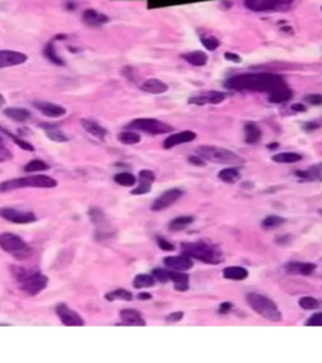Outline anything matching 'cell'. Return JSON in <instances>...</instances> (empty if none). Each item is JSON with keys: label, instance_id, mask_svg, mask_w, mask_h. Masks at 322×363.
Masks as SVG:
<instances>
[{"label": "cell", "instance_id": "cell-23", "mask_svg": "<svg viewBox=\"0 0 322 363\" xmlns=\"http://www.w3.org/2000/svg\"><path fill=\"white\" fill-rule=\"evenodd\" d=\"M81 125L83 126V129L87 131L88 134L97 138V139L104 140L105 138H106L107 130L104 128V126L100 125L99 123H96V121L88 120V119H82V120H81Z\"/></svg>", "mask_w": 322, "mask_h": 363}, {"label": "cell", "instance_id": "cell-14", "mask_svg": "<svg viewBox=\"0 0 322 363\" xmlns=\"http://www.w3.org/2000/svg\"><path fill=\"white\" fill-rule=\"evenodd\" d=\"M33 106L36 107L38 111H41L44 116L51 119H58L62 118L67 114V110L60 105L52 104V102L47 101H34Z\"/></svg>", "mask_w": 322, "mask_h": 363}, {"label": "cell", "instance_id": "cell-18", "mask_svg": "<svg viewBox=\"0 0 322 363\" xmlns=\"http://www.w3.org/2000/svg\"><path fill=\"white\" fill-rule=\"evenodd\" d=\"M197 138V134L194 131L191 130H184L180 131V133H176V134L170 135L169 138H166V140L164 142V145L162 146L165 149H171V147L176 146V145L185 144V143H190Z\"/></svg>", "mask_w": 322, "mask_h": 363}, {"label": "cell", "instance_id": "cell-38", "mask_svg": "<svg viewBox=\"0 0 322 363\" xmlns=\"http://www.w3.org/2000/svg\"><path fill=\"white\" fill-rule=\"evenodd\" d=\"M115 182L117 184L122 187H132L136 184V177L131 173H127V172H122V173H118V174L115 175Z\"/></svg>", "mask_w": 322, "mask_h": 363}, {"label": "cell", "instance_id": "cell-49", "mask_svg": "<svg viewBox=\"0 0 322 363\" xmlns=\"http://www.w3.org/2000/svg\"><path fill=\"white\" fill-rule=\"evenodd\" d=\"M320 126H321V123H319V121L314 120V121H309V123L303 124L302 129L306 131V133H307V131H314V130H316V129H319Z\"/></svg>", "mask_w": 322, "mask_h": 363}, {"label": "cell", "instance_id": "cell-2", "mask_svg": "<svg viewBox=\"0 0 322 363\" xmlns=\"http://www.w3.org/2000/svg\"><path fill=\"white\" fill-rule=\"evenodd\" d=\"M197 155L202 156L204 160L212 163L223 164V165H243L244 159L229 149H224L213 145H200L197 147Z\"/></svg>", "mask_w": 322, "mask_h": 363}, {"label": "cell", "instance_id": "cell-47", "mask_svg": "<svg viewBox=\"0 0 322 363\" xmlns=\"http://www.w3.org/2000/svg\"><path fill=\"white\" fill-rule=\"evenodd\" d=\"M303 100L309 102L310 105H315V106L322 105V95H320V93H311V95H307L303 97Z\"/></svg>", "mask_w": 322, "mask_h": 363}, {"label": "cell", "instance_id": "cell-46", "mask_svg": "<svg viewBox=\"0 0 322 363\" xmlns=\"http://www.w3.org/2000/svg\"><path fill=\"white\" fill-rule=\"evenodd\" d=\"M305 324L309 325V327H322V311L315 313L312 317L306 320Z\"/></svg>", "mask_w": 322, "mask_h": 363}, {"label": "cell", "instance_id": "cell-17", "mask_svg": "<svg viewBox=\"0 0 322 363\" xmlns=\"http://www.w3.org/2000/svg\"><path fill=\"white\" fill-rule=\"evenodd\" d=\"M164 264L169 269L175 271H188L193 268V260L186 255L181 256H167L164 259Z\"/></svg>", "mask_w": 322, "mask_h": 363}, {"label": "cell", "instance_id": "cell-26", "mask_svg": "<svg viewBox=\"0 0 322 363\" xmlns=\"http://www.w3.org/2000/svg\"><path fill=\"white\" fill-rule=\"evenodd\" d=\"M296 177L301 178V179L307 180H319L322 182V163L315 164L312 167H310L307 170H296Z\"/></svg>", "mask_w": 322, "mask_h": 363}, {"label": "cell", "instance_id": "cell-22", "mask_svg": "<svg viewBox=\"0 0 322 363\" xmlns=\"http://www.w3.org/2000/svg\"><path fill=\"white\" fill-rule=\"evenodd\" d=\"M291 97H292V91L287 85L281 86V87L268 93V100H269L270 104H283V102L291 100Z\"/></svg>", "mask_w": 322, "mask_h": 363}, {"label": "cell", "instance_id": "cell-16", "mask_svg": "<svg viewBox=\"0 0 322 363\" xmlns=\"http://www.w3.org/2000/svg\"><path fill=\"white\" fill-rule=\"evenodd\" d=\"M154 180H155V174L154 172L148 169H144L139 173V186L135 189H132L131 193L134 196H140V194H146L151 191Z\"/></svg>", "mask_w": 322, "mask_h": 363}, {"label": "cell", "instance_id": "cell-55", "mask_svg": "<svg viewBox=\"0 0 322 363\" xmlns=\"http://www.w3.org/2000/svg\"><path fill=\"white\" fill-rule=\"evenodd\" d=\"M291 109H292L293 111H297V112H305L306 111V106L303 104H293L292 106H291Z\"/></svg>", "mask_w": 322, "mask_h": 363}, {"label": "cell", "instance_id": "cell-5", "mask_svg": "<svg viewBox=\"0 0 322 363\" xmlns=\"http://www.w3.org/2000/svg\"><path fill=\"white\" fill-rule=\"evenodd\" d=\"M246 299L248 301L249 306L256 313L266 318V319L270 320V322H279L282 319V314L278 306L265 295L257 294V292H249V294H247Z\"/></svg>", "mask_w": 322, "mask_h": 363}, {"label": "cell", "instance_id": "cell-34", "mask_svg": "<svg viewBox=\"0 0 322 363\" xmlns=\"http://www.w3.org/2000/svg\"><path fill=\"white\" fill-rule=\"evenodd\" d=\"M193 221H194V218L191 216L176 217V218H174L169 223V228L171 229V231H181V229L190 226V224L193 223Z\"/></svg>", "mask_w": 322, "mask_h": 363}, {"label": "cell", "instance_id": "cell-44", "mask_svg": "<svg viewBox=\"0 0 322 363\" xmlns=\"http://www.w3.org/2000/svg\"><path fill=\"white\" fill-rule=\"evenodd\" d=\"M1 130H3V131H4V133H5V134H8V135H9V137H10V138H11V139H13V140H14V142H15V144H17V145H18V146H20V147H22V149H24V150L34 151V146H33V145H32V144H29V143H28V142H24V140H23V139H19V138H18V137H15V135H13V134H9L8 131H6V130H4V129H1Z\"/></svg>", "mask_w": 322, "mask_h": 363}, {"label": "cell", "instance_id": "cell-56", "mask_svg": "<svg viewBox=\"0 0 322 363\" xmlns=\"http://www.w3.org/2000/svg\"><path fill=\"white\" fill-rule=\"evenodd\" d=\"M151 298V295L150 294H145V292H142V294H139V299H150Z\"/></svg>", "mask_w": 322, "mask_h": 363}, {"label": "cell", "instance_id": "cell-58", "mask_svg": "<svg viewBox=\"0 0 322 363\" xmlns=\"http://www.w3.org/2000/svg\"><path fill=\"white\" fill-rule=\"evenodd\" d=\"M4 144V139L1 137H0V145H3Z\"/></svg>", "mask_w": 322, "mask_h": 363}, {"label": "cell", "instance_id": "cell-20", "mask_svg": "<svg viewBox=\"0 0 322 363\" xmlns=\"http://www.w3.org/2000/svg\"><path fill=\"white\" fill-rule=\"evenodd\" d=\"M83 22L90 27H101V25L108 23V16L105 14L100 13V11L95 10V9H87L85 10L82 15Z\"/></svg>", "mask_w": 322, "mask_h": 363}, {"label": "cell", "instance_id": "cell-7", "mask_svg": "<svg viewBox=\"0 0 322 363\" xmlns=\"http://www.w3.org/2000/svg\"><path fill=\"white\" fill-rule=\"evenodd\" d=\"M127 129L144 131V133L150 135H160L172 131L171 126L160 120H156V119H136V120H132L128 124Z\"/></svg>", "mask_w": 322, "mask_h": 363}, {"label": "cell", "instance_id": "cell-19", "mask_svg": "<svg viewBox=\"0 0 322 363\" xmlns=\"http://www.w3.org/2000/svg\"><path fill=\"white\" fill-rule=\"evenodd\" d=\"M286 271L292 275H311L316 269V265L314 262H300V261H292L288 262L284 266Z\"/></svg>", "mask_w": 322, "mask_h": 363}, {"label": "cell", "instance_id": "cell-9", "mask_svg": "<svg viewBox=\"0 0 322 363\" xmlns=\"http://www.w3.org/2000/svg\"><path fill=\"white\" fill-rule=\"evenodd\" d=\"M293 0H246L244 5L253 11H283Z\"/></svg>", "mask_w": 322, "mask_h": 363}, {"label": "cell", "instance_id": "cell-28", "mask_svg": "<svg viewBox=\"0 0 322 363\" xmlns=\"http://www.w3.org/2000/svg\"><path fill=\"white\" fill-rule=\"evenodd\" d=\"M181 58L185 60L188 63H190V65L197 66V67H203L208 62V56L202 51H193V52L183 53Z\"/></svg>", "mask_w": 322, "mask_h": 363}, {"label": "cell", "instance_id": "cell-6", "mask_svg": "<svg viewBox=\"0 0 322 363\" xmlns=\"http://www.w3.org/2000/svg\"><path fill=\"white\" fill-rule=\"evenodd\" d=\"M0 247L5 252H8V254L14 255L18 260L27 259L32 254L30 252L32 250L25 243V241L19 236L10 232L0 233Z\"/></svg>", "mask_w": 322, "mask_h": 363}, {"label": "cell", "instance_id": "cell-53", "mask_svg": "<svg viewBox=\"0 0 322 363\" xmlns=\"http://www.w3.org/2000/svg\"><path fill=\"white\" fill-rule=\"evenodd\" d=\"M224 57H225V60L227 61H230V62H235V63L242 62V58H240L238 55H235V53H232V52L224 53Z\"/></svg>", "mask_w": 322, "mask_h": 363}, {"label": "cell", "instance_id": "cell-33", "mask_svg": "<svg viewBox=\"0 0 322 363\" xmlns=\"http://www.w3.org/2000/svg\"><path fill=\"white\" fill-rule=\"evenodd\" d=\"M106 300L108 301H115V300H126L130 301L132 300V294L128 290L125 289H117L113 290V291H109L105 295Z\"/></svg>", "mask_w": 322, "mask_h": 363}, {"label": "cell", "instance_id": "cell-27", "mask_svg": "<svg viewBox=\"0 0 322 363\" xmlns=\"http://www.w3.org/2000/svg\"><path fill=\"white\" fill-rule=\"evenodd\" d=\"M170 280L174 283L175 290L178 291H185L189 288V276L185 273H179V271L171 270L169 271Z\"/></svg>", "mask_w": 322, "mask_h": 363}, {"label": "cell", "instance_id": "cell-31", "mask_svg": "<svg viewBox=\"0 0 322 363\" xmlns=\"http://www.w3.org/2000/svg\"><path fill=\"white\" fill-rule=\"evenodd\" d=\"M223 276L229 280H244L248 278V271L240 266H229L223 270Z\"/></svg>", "mask_w": 322, "mask_h": 363}, {"label": "cell", "instance_id": "cell-51", "mask_svg": "<svg viewBox=\"0 0 322 363\" xmlns=\"http://www.w3.org/2000/svg\"><path fill=\"white\" fill-rule=\"evenodd\" d=\"M11 158V153L5 149L3 145H0V161H4V160H8V159Z\"/></svg>", "mask_w": 322, "mask_h": 363}, {"label": "cell", "instance_id": "cell-48", "mask_svg": "<svg viewBox=\"0 0 322 363\" xmlns=\"http://www.w3.org/2000/svg\"><path fill=\"white\" fill-rule=\"evenodd\" d=\"M158 245L159 247H160L161 250H164V251H172V250H175L174 245L172 243H170L169 241L165 240V238L162 237H158Z\"/></svg>", "mask_w": 322, "mask_h": 363}, {"label": "cell", "instance_id": "cell-1", "mask_svg": "<svg viewBox=\"0 0 322 363\" xmlns=\"http://www.w3.org/2000/svg\"><path fill=\"white\" fill-rule=\"evenodd\" d=\"M286 85L281 76L274 73H244L225 79L224 86L229 90L253 91V92H272L273 90Z\"/></svg>", "mask_w": 322, "mask_h": 363}, {"label": "cell", "instance_id": "cell-13", "mask_svg": "<svg viewBox=\"0 0 322 363\" xmlns=\"http://www.w3.org/2000/svg\"><path fill=\"white\" fill-rule=\"evenodd\" d=\"M225 98V93L219 92V91H207L198 96H193L189 98V104L198 105V106H203V105H216L224 101Z\"/></svg>", "mask_w": 322, "mask_h": 363}, {"label": "cell", "instance_id": "cell-42", "mask_svg": "<svg viewBox=\"0 0 322 363\" xmlns=\"http://www.w3.org/2000/svg\"><path fill=\"white\" fill-rule=\"evenodd\" d=\"M298 304L305 310H314V309H317L320 306L319 301L315 298H311V296H303V298L300 299Z\"/></svg>", "mask_w": 322, "mask_h": 363}, {"label": "cell", "instance_id": "cell-43", "mask_svg": "<svg viewBox=\"0 0 322 363\" xmlns=\"http://www.w3.org/2000/svg\"><path fill=\"white\" fill-rule=\"evenodd\" d=\"M202 44L208 49V51H214L220 46V42L215 37H203Z\"/></svg>", "mask_w": 322, "mask_h": 363}, {"label": "cell", "instance_id": "cell-21", "mask_svg": "<svg viewBox=\"0 0 322 363\" xmlns=\"http://www.w3.org/2000/svg\"><path fill=\"white\" fill-rule=\"evenodd\" d=\"M120 318L122 320V324L125 325H140L144 327L145 323L144 318L140 314V311L135 310V309H123L120 311Z\"/></svg>", "mask_w": 322, "mask_h": 363}, {"label": "cell", "instance_id": "cell-4", "mask_svg": "<svg viewBox=\"0 0 322 363\" xmlns=\"http://www.w3.org/2000/svg\"><path fill=\"white\" fill-rule=\"evenodd\" d=\"M57 180L48 175H29L24 178L6 180L0 184V192H10L19 188H54Z\"/></svg>", "mask_w": 322, "mask_h": 363}, {"label": "cell", "instance_id": "cell-40", "mask_svg": "<svg viewBox=\"0 0 322 363\" xmlns=\"http://www.w3.org/2000/svg\"><path fill=\"white\" fill-rule=\"evenodd\" d=\"M286 219L283 217L279 216H268L267 218H265L262 221V227L265 229H273L277 228V227H281L282 224H284Z\"/></svg>", "mask_w": 322, "mask_h": 363}, {"label": "cell", "instance_id": "cell-24", "mask_svg": "<svg viewBox=\"0 0 322 363\" xmlns=\"http://www.w3.org/2000/svg\"><path fill=\"white\" fill-rule=\"evenodd\" d=\"M262 138V131L260 126L257 125L253 121H248L244 125V142L247 144H257Z\"/></svg>", "mask_w": 322, "mask_h": 363}, {"label": "cell", "instance_id": "cell-32", "mask_svg": "<svg viewBox=\"0 0 322 363\" xmlns=\"http://www.w3.org/2000/svg\"><path fill=\"white\" fill-rule=\"evenodd\" d=\"M302 155L298 153H278L272 156V160L281 164H292L296 161H300Z\"/></svg>", "mask_w": 322, "mask_h": 363}, {"label": "cell", "instance_id": "cell-3", "mask_svg": "<svg viewBox=\"0 0 322 363\" xmlns=\"http://www.w3.org/2000/svg\"><path fill=\"white\" fill-rule=\"evenodd\" d=\"M181 251L190 259H197L205 264H220L223 261L221 252L207 242H184Z\"/></svg>", "mask_w": 322, "mask_h": 363}, {"label": "cell", "instance_id": "cell-50", "mask_svg": "<svg viewBox=\"0 0 322 363\" xmlns=\"http://www.w3.org/2000/svg\"><path fill=\"white\" fill-rule=\"evenodd\" d=\"M189 163L193 164V165H197V167H204L205 165V161L202 156L199 155H191L189 156Z\"/></svg>", "mask_w": 322, "mask_h": 363}, {"label": "cell", "instance_id": "cell-10", "mask_svg": "<svg viewBox=\"0 0 322 363\" xmlns=\"http://www.w3.org/2000/svg\"><path fill=\"white\" fill-rule=\"evenodd\" d=\"M0 216L13 223L27 224L37 221V216L32 211H20L17 208H1Z\"/></svg>", "mask_w": 322, "mask_h": 363}, {"label": "cell", "instance_id": "cell-12", "mask_svg": "<svg viewBox=\"0 0 322 363\" xmlns=\"http://www.w3.org/2000/svg\"><path fill=\"white\" fill-rule=\"evenodd\" d=\"M183 196V191L178 188L169 189V191L164 192L160 197H158L155 201H154L153 206H151V210L154 212H160L162 210H166L170 206L174 205L175 202H178L180 200V197Z\"/></svg>", "mask_w": 322, "mask_h": 363}, {"label": "cell", "instance_id": "cell-37", "mask_svg": "<svg viewBox=\"0 0 322 363\" xmlns=\"http://www.w3.org/2000/svg\"><path fill=\"white\" fill-rule=\"evenodd\" d=\"M44 56H46V58L48 61H51L52 63H54V65L57 66H63L64 65V62H63L62 58L58 56L57 51H55V47H54V43H48L47 44V47L44 48Z\"/></svg>", "mask_w": 322, "mask_h": 363}, {"label": "cell", "instance_id": "cell-35", "mask_svg": "<svg viewBox=\"0 0 322 363\" xmlns=\"http://www.w3.org/2000/svg\"><path fill=\"white\" fill-rule=\"evenodd\" d=\"M154 285H155V278L151 275L140 274L134 279V288L136 289H145V288H151Z\"/></svg>", "mask_w": 322, "mask_h": 363}, {"label": "cell", "instance_id": "cell-15", "mask_svg": "<svg viewBox=\"0 0 322 363\" xmlns=\"http://www.w3.org/2000/svg\"><path fill=\"white\" fill-rule=\"evenodd\" d=\"M27 56L22 52L3 49V51H0V69L23 65L27 61Z\"/></svg>", "mask_w": 322, "mask_h": 363}, {"label": "cell", "instance_id": "cell-57", "mask_svg": "<svg viewBox=\"0 0 322 363\" xmlns=\"http://www.w3.org/2000/svg\"><path fill=\"white\" fill-rule=\"evenodd\" d=\"M5 105V98H4V96L0 93V109Z\"/></svg>", "mask_w": 322, "mask_h": 363}, {"label": "cell", "instance_id": "cell-41", "mask_svg": "<svg viewBox=\"0 0 322 363\" xmlns=\"http://www.w3.org/2000/svg\"><path fill=\"white\" fill-rule=\"evenodd\" d=\"M50 169V165L43 160H39V159H34V160H30L29 163L24 167L25 172H43V170Z\"/></svg>", "mask_w": 322, "mask_h": 363}, {"label": "cell", "instance_id": "cell-52", "mask_svg": "<svg viewBox=\"0 0 322 363\" xmlns=\"http://www.w3.org/2000/svg\"><path fill=\"white\" fill-rule=\"evenodd\" d=\"M183 311H175V313H171V314L169 315V317H166V320L167 322H179V320L183 318Z\"/></svg>", "mask_w": 322, "mask_h": 363}, {"label": "cell", "instance_id": "cell-39", "mask_svg": "<svg viewBox=\"0 0 322 363\" xmlns=\"http://www.w3.org/2000/svg\"><path fill=\"white\" fill-rule=\"evenodd\" d=\"M118 142H121L122 144H127V145H134L140 143L141 138L137 133L135 131H122L121 134H118Z\"/></svg>", "mask_w": 322, "mask_h": 363}, {"label": "cell", "instance_id": "cell-45", "mask_svg": "<svg viewBox=\"0 0 322 363\" xmlns=\"http://www.w3.org/2000/svg\"><path fill=\"white\" fill-rule=\"evenodd\" d=\"M153 276L160 283H167L170 282V274L169 271L162 270V269H154Z\"/></svg>", "mask_w": 322, "mask_h": 363}, {"label": "cell", "instance_id": "cell-25", "mask_svg": "<svg viewBox=\"0 0 322 363\" xmlns=\"http://www.w3.org/2000/svg\"><path fill=\"white\" fill-rule=\"evenodd\" d=\"M167 85L161 81V79L158 78H150L146 79L141 85V90L145 91V92L154 93V95H160V93H164L167 91Z\"/></svg>", "mask_w": 322, "mask_h": 363}, {"label": "cell", "instance_id": "cell-29", "mask_svg": "<svg viewBox=\"0 0 322 363\" xmlns=\"http://www.w3.org/2000/svg\"><path fill=\"white\" fill-rule=\"evenodd\" d=\"M4 114L17 123H25L30 119V112L28 110L22 109V107H8V109L4 110Z\"/></svg>", "mask_w": 322, "mask_h": 363}, {"label": "cell", "instance_id": "cell-30", "mask_svg": "<svg viewBox=\"0 0 322 363\" xmlns=\"http://www.w3.org/2000/svg\"><path fill=\"white\" fill-rule=\"evenodd\" d=\"M42 128L44 129V133L48 137V139H51L52 142L55 143H66L68 142V137H67L62 130H59L58 128H55L54 125H46L43 124Z\"/></svg>", "mask_w": 322, "mask_h": 363}, {"label": "cell", "instance_id": "cell-8", "mask_svg": "<svg viewBox=\"0 0 322 363\" xmlns=\"http://www.w3.org/2000/svg\"><path fill=\"white\" fill-rule=\"evenodd\" d=\"M18 283H19L20 290H23L25 294L30 295V296H34L46 289L48 285V278L43 275L41 271L33 270Z\"/></svg>", "mask_w": 322, "mask_h": 363}, {"label": "cell", "instance_id": "cell-11", "mask_svg": "<svg viewBox=\"0 0 322 363\" xmlns=\"http://www.w3.org/2000/svg\"><path fill=\"white\" fill-rule=\"evenodd\" d=\"M55 313H57L60 322H62L64 325H67V327H82V325H85L83 318L81 317L76 310L69 308L67 304L62 303L59 304V305H57Z\"/></svg>", "mask_w": 322, "mask_h": 363}, {"label": "cell", "instance_id": "cell-54", "mask_svg": "<svg viewBox=\"0 0 322 363\" xmlns=\"http://www.w3.org/2000/svg\"><path fill=\"white\" fill-rule=\"evenodd\" d=\"M230 308H232V303H229V301L221 303L220 306H219V313L220 314H225V313H228L230 310Z\"/></svg>", "mask_w": 322, "mask_h": 363}, {"label": "cell", "instance_id": "cell-36", "mask_svg": "<svg viewBox=\"0 0 322 363\" xmlns=\"http://www.w3.org/2000/svg\"><path fill=\"white\" fill-rule=\"evenodd\" d=\"M219 179H221L225 183H234L237 180L240 179V174L235 168H227L219 172Z\"/></svg>", "mask_w": 322, "mask_h": 363}]
</instances>
